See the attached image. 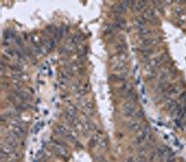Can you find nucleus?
I'll list each match as a JSON object with an SVG mask.
<instances>
[{
	"mask_svg": "<svg viewBox=\"0 0 186 162\" xmlns=\"http://www.w3.org/2000/svg\"><path fill=\"white\" fill-rule=\"evenodd\" d=\"M123 113L126 117H132L133 115L136 113V109H135V105L130 102H126V103L123 105Z\"/></svg>",
	"mask_w": 186,
	"mask_h": 162,
	"instance_id": "obj_2",
	"label": "nucleus"
},
{
	"mask_svg": "<svg viewBox=\"0 0 186 162\" xmlns=\"http://www.w3.org/2000/svg\"><path fill=\"white\" fill-rule=\"evenodd\" d=\"M65 120H67L68 122L73 123L75 120H76V107L73 105H70L68 106L67 109H65Z\"/></svg>",
	"mask_w": 186,
	"mask_h": 162,
	"instance_id": "obj_1",
	"label": "nucleus"
},
{
	"mask_svg": "<svg viewBox=\"0 0 186 162\" xmlns=\"http://www.w3.org/2000/svg\"><path fill=\"white\" fill-rule=\"evenodd\" d=\"M155 156H156V151H153V152H151L149 155V159L151 161H153L154 158L155 157Z\"/></svg>",
	"mask_w": 186,
	"mask_h": 162,
	"instance_id": "obj_14",
	"label": "nucleus"
},
{
	"mask_svg": "<svg viewBox=\"0 0 186 162\" xmlns=\"http://www.w3.org/2000/svg\"><path fill=\"white\" fill-rule=\"evenodd\" d=\"M10 69H11L13 71H15V72H21L22 70H23V68H22V66L21 65H13V66H11L10 67Z\"/></svg>",
	"mask_w": 186,
	"mask_h": 162,
	"instance_id": "obj_12",
	"label": "nucleus"
},
{
	"mask_svg": "<svg viewBox=\"0 0 186 162\" xmlns=\"http://www.w3.org/2000/svg\"><path fill=\"white\" fill-rule=\"evenodd\" d=\"M146 1H136V2L129 1V5H132V8L135 9L136 11H141L146 7Z\"/></svg>",
	"mask_w": 186,
	"mask_h": 162,
	"instance_id": "obj_5",
	"label": "nucleus"
},
{
	"mask_svg": "<svg viewBox=\"0 0 186 162\" xmlns=\"http://www.w3.org/2000/svg\"><path fill=\"white\" fill-rule=\"evenodd\" d=\"M127 128L129 129L130 131H137L140 130L141 125H140V123L137 122L136 120H131V121H129V122L127 123Z\"/></svg>",
	"mask_w": 186,
	"mask_h": 162,
	"instance_id": "obj_8",
	"label": "nucleus"
},
{
	"mask_svg": "<svg viewBox=\"0 0 186 162\" xmlns=\"http://www.w3.org/2000/svg\"><path fill=\"white\" fill-rule=\"evenodd\" d=\"M98 144H99V145L101 146L102 148H105V147H107V145H108V143L107 141L104 139V138H102V139H100L99 140V142H98Z\"/></svg>",
	"mask_w": 186,
	"mask_h": 162,
	"instance_id": "obj_11",
	"label": "nucleus"
},
{
	"mask_svg": "<svg viewBox=\"0 0 186 162\" xmlns=\"http://www.w3.org/2000/svg\"><path fill=\"white\" fill-rule=\"evenodd\" d=\"M55 131H56V132L59 134V135H61V136H65V137L67 136L68 133L70 132V131L67 130V128H65L63 125H58Z\"/></svg>",
	"mask_w": 186,
	"mask_h": 162,
	"instance_id": "obj_7",
	"label": "nucleus"
},
{
	"mask_svg": "<svg viewBox=\"0 0 186 162\" xmlns=\"http://www.w3.org/2000/svg\"><path fill=\"white\" fill-rule=\"evenodd\" d=\"M149 131H150L149 126H147V125L144 126L143 129H142V130H141V131L137 134V136H136V138H135V141H134V144H136V145H140V144H141V143L145 140V138H146L147 134H148Z\"/></svg>",
	"mask_w": 186,
	"mask_h": 162,
	"instance_id": "obj_3",
	"label": "nucleus"
},
{
	"mask_svg": "<svg viewBox=\"0 0 186 162\" xmlns=\"http://www.w3.org/2000/svg\"><path fill=\"white\" fill-rule=\"evenodd\" d=\"M11 133L13 134L17 139H20L23 134H25V130H24V128H23L21 125H12Z\"/></svg>",
	"mask_w": 186,
	"mask_h": 162,
	"instance_id": "obj_4",
	"label": "nucleus"
},
{
	"mask_svg": "<svg viewBox=\"0 0 186 162\" xmlns=\"http://www.w3.org/2000/svg\"><path fill=\"white\" fill-rule=\"evenodd\" d=\"M151 34V31L149 29H146L145 27H142V28H139V34L142 37H149L148 35Z\"/></svg>",
	"mask_w": 186,
	"mask_h": 162,
	"instance_id": "obj_10",
	"label": "nucleus"
},
{
	"mask_svg": "<svg viewBox=\"0 0 186 162\" xmlns=\"http://www.w3.org/2000/svg\"><path fill=\"white\" fill-rule=\"evenodd\" d=\"M135 116L137 119H141V118L143 117V111L141 110V109H140V110H137L135 113Z\"/></svg>",
	"mask_w": 186,
	"mask_h": 162,
	"instance_id": "obj_13",
	"label": "nucleus"
},
{
	"mask_svg": "<svg viewBox=\"0 0 186 162\" xmlns=\"http://www.w3.org/2000/svg\"><path fill=\"white\" fill-rule=\"evenodd\" d=\"M127 45L126 43H120L119 42L117 45H116V49L117 50L118 53H126V50H127Z\"/></svg>",
	"mask_w": 186,
	"mask_h": 162,
	"instance_id": "obj_9",
	"label": "nucleus"
},
{
	"mask_svg": "<svg viewBox=\"0 0 186 162\" xmlns=\"http://www.w3.org/2000/svg\"><path fill=\"white\" fill-rule=\"evenodd\" d=\"M146 22H147V20L142 16V15L135 18V20H134V24H135L138 28H142V27H144V26L146 25Z\"/></svg>",
	"mask_w": 186,
	"mask_h": 162,
	"instance_id": "obj_6",
	"label": "nucleus"
}]
</instances>
